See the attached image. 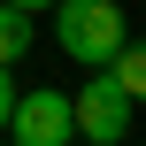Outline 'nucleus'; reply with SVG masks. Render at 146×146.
Returning <instances> with one entry per match:
<instances>
[{"mask_svg": "<svg viewBox=\"0 0 146 146\" xmlns=\"http://www.w3.org/2000/svg\"><path fill=\"white\" fill-rule=\"evenodd\" d=\"M139 139H146V131H139Z\"/></svg>", "mask_w": 146, "mask_h": 146, "instance_id": "6e6552de", "label": "nucleus"}, {"mask_svg": "<svg viewBox=\"0 0 146 146\" xmlns=\"http://www.w3.org/2000/svg\"><path fill=\"white\" fill-rule=\"evenodd\" d=\"M38 46V23H31V8H15V0H0V62L15 69L23 54Z\"/></svg>", "mask_w": 146, "mask_h": 146, "instance_id": "20e7f679", "label": "nucleus"}, {"mask_svg": "<svg viewBox=\"0 0 146 146\" xmlns=\"http://www.w3.org/2000/svg\"><path fill=\"white\" fill-rule=\"evenodd\" d=\"M108 77H115V85H123V92H131V100L146 108V38H123V46H115Z\"/></svg>", "mask_w": 146, "mask_h": 146, "instance_id": "39448f33", "label": "nucleus"}, {"mask_svg": "<svg viewBox=\"0 0 146 146\" xmlns=\"http://www.w3.org/2000/svg\"><path fill=\"white\" fill-rule=\"evenodd\" d=\"M0 139H15V146H69V139H77L69 92H62V85H31V92H15V108H8V131H0Z\"/></svg>", "mask_w": 146, "mask_h": 146, "instance_id": "7ed1b4c3", "label": "nucleus"}, {"mask_svg": "<svg viewBox=\"0 0 146 146\" xmlns=\"http://www.w3.org/2000/svg\"><path fill=\"white\" fill-rule=\"evenodd\" d=\"M15 92H23V85H15V77H8V62H0V131H8V108H15Z\"/></svg>", "mask_w": 146, "mask_h": 146, "instance_id": "423d86ee", "label": "nucleus"}, {"mask_svg": "<svg viewBox=\"0 0 146 146\" xmlns=\"http://www.w3.org/2000/svg\"><path fill=\"white\" fill-rule=\"evenodd\" d=\"M54 38H62L69 62L108 69L115 46H123V8L115 0H54Z\"/></svg>", "mask_w": 146, "mask_h": 146, "instance_id": "f257e3e1", "label": "nucleus"}, {"mask_svg": "<svg viewBox=\"0 0 146 146\" xmlns=\"http://www.w3.org/2000/svg\"><path fill=\"white\" fill-rule=\"evenodd\" d=\"M15 8H31V15H38V8H54V0H15Z\"/></svg>", "mask_w": 146, "mask_h": 146, "instance_id": "0eeeda50", "label": "nucleus"}, {"mask_svg": "<svg viewBox=\"0 0 146 146\" xmlns=\"http://www.w3.org/2000/svg\"><path fill=\"white\" fill-rule=\"evenodd\" d=\"M131 108H139V100H131L108 69H100L92 85H77V92H69V115H77V139H85V146H123V139H139Z\"/></svg>", "mask_w": 146, "mask_h": 146, "instance_id": "f03ea898", "label": "nucleus"}]
</instances>
